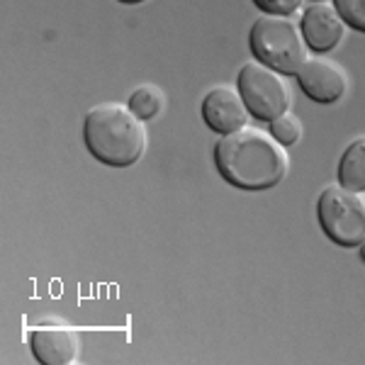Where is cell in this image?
<instances>
[{
  "label": "cell",
  "instance_id": "15",
  "mask_svg": "<svg viewBox=\"0 0 365 365\" xmlns=\"http://www.w3.org/2000/svg\"><path fill=\"white\" fill-rule=\"evenodd\" d=\"M120 3H125V5H137V3H144V0H120Z\"/></svg>",
  "mask_w": 365,
  "mask_h": 365
},
{
  "label": "cell",
  "instance_id": "13",
  "mask_svg": "<svg viewBox=\"0 0 365 365\" xmlns=\"http://www.w3.org/2000/svg\"><path fill=\"white\" fill-rule=\"evenodd\" d=\"M346 25L365 34V0H334Z\"/></svg>",
  "mask_w": 365,
  "mask_h": 365
},
{
  "label": "cell",
  "instance_id": "2",
  "mask_svg": "<svg viewBox=\"0 0 365 365\" xmlns=\"http://www.w3.org/2000/svg\"><path fill=\"white\" fill-rule=\"evenodd\" d=\"M86 146L100 163L113 168L134 166L146 149V125L129 105L100 103L86 113Z\"/></svg>",
  "mask_w": 365,
  "mask_h": 365
},
{
  "label": "cell",
  "instance_id": "17",
  "mask_svg": "<svg viewBox=\"0 0 365 365\" xmlns=\"http://www.w3.org/2000/svg\"><path fill=\"white\" fill-rule=\"evenodd\" d=\"M312 3H324V0H312Z\"/></svg>",
  "mask_w": 365,
  "mask_h": 365
},
{
  "label": "cell",
  "instance_id": "10",
  "mask_svg": "<svg viewBox=\"0 0 365 365\" xmlns=\"http://www.w3.org/2000/svg\"><path fill=\"white\" fill-rule=\"evenodd\" d=\"M339 182L356 192L365 190V134L353 139L341 154Z\"/></svg>",
  "mask_w": 365,
  "mask_h": 365
},
{
  "label": "cell",
  "instance_id": "6",
  "mask_svg": "<svg viewBox=\"0 0 365 365\" xmlns=\"http://www.w3.org/2000/svg\"><path fill=\"white\" fill-rule=\"evenodd\" d=\"M297 83L314 103L331 105L344 98L349 91V73L346 68L327 56H307L302 68L297 71Z\"/></svg>",
  "mask_w": 365,
  "mask_h": 365
},
{
  "label": "cell",
  "instance_id": "9",
  "mask_svg": "<svg viewBox=\"0 0 365 365\" xmlns=\"http://www.w3.org/2000/svg\"><path fill=\"white\" fill-rule=\"evenodd\" d=\"M302 34L307 39V46L312 51H327L336 49V46L346 39V20L334 5V0H324V3H309L307 10L302 13Z\"/></svg>",
  "mask_w": 365,
  "mask_h": 365
},
{
  "label": "cell",
  "instance_id": "11",
  "mask_svg": "<svg viewBox=\"0 0 365 365\" xmlns=\"http://www.w3.org/2000/svg\"><path fill=\"white\" fill-rule=\"evenodd\" d=\"M127 105L132 108L134 115L141 117L144 122H149V120H156V117L163 113V108H166V96H163V91L156 83H144L129 93Z\"/></svg>",
  "mask_w": 365,
  "mask_h": 365
},
{
  "label": "cell",
  "instance_id": "16",
  "mask_svg": "<svg viewBox=\"0 0 365 365\" xmlns=\"http://www.w3.org/2000/svg\"><path fill=\"white\" fill-rule=\"evenodd\" d=\"M361 258H363V263H365V241L361 244Z\"/></svg>",
  "mask_w": 365,
  "mask_h": 365
},
{
  "label": "cell",
  "instance_id": "1",
  "mask_svg": "<svg viewBox=\"0 0 365 365\" xmlns=\"http://www.w3.org/2000/svg\"><path fill=\"white\" fill-rule=\"evenodd\" d=\"M215 163L229 185L253 192L275 187L290 170L287 146L270 132L249 125L222 134L215 146Z\"/></svg>",
  "mask_w": 365,
  "mask_h": 365
},
{
  "label": "cell",
  "instance_id": "12",
  "mask_svg": "<svg viewBox=\"0 0 365 365\" xmlns=\"http://www.w3.org/2000/svg\"><path fill=\"white\" fill-rule=\"evenodd\" d=\"M268 132L273 134L282 146H292L302 139V122H299V117L295 113L287 110V113H282L280 117L268 122Z\"/></svg>",
  "mask_w": 365,
  "mask_h": 365
},
{
  "label": "cell",
  "instance_id": "8",
  "mask_svg": "<svg viewBox=\"0 0 365 365\" xmlns=\"http://www.w3.org/2000/svg\"><path fill=\"white\" fill-rule=\"evenodd\" d=\"M29 349L44 365H68L78 358V334L58 319H44L34 327Z\"/></svg>",
  "mask_w": 365,
  "mask_h": 365
},
{
  "label": "cell",
  "instance_id": "3",
  "mask_svg": "<svg viewBox=\"0 0 365 365\" xmlns=\"http://www.w3.org/2000/svg\"><path fill=\"white\" fill-rule=\"evenodd\" d=\"M251 51L285 76H295L307 61V39L292 15L263 13L251 27Z\"/></svg>",
  "mask_w": 365,
  "mask_h": 365
},
{
  "label": "cell",
  "instance_id": "7",
  "mask_svg": "<svg viewBox=\"0 0 365 365\" xmlns=\"http://www.w3.org/2000/svg\"><path fill=\"white\" fill-rule=\"evenodd\" d=\"M249 108L246 100L234 86H215L202 98V120L212 132L232 134L249 125Z\"/></svg>",
  "mask_w": 365,
  "mask_h": 365
},
{
  "label": "cell",
  "instance_id": "14",
  "mask_svg": "<svg viewBox=\"0 0 365 365\" xmlns=\"http://www.w3.org/2000/svg\"><path fill=\"white\" fill-rule=\"evenodd\" d=\"M258 10L263 13H270V15H292L299 10L302 0H253Z\"/></svg>",
  "mask_w": 365,
  "mask_h": 365
},
{
  "label": "cell",
  "instance_id": "4",
  "mask_svg": "<svg viewBox=\"0 0 365 365\" xmlns=\"http://www.w3.org/2000/svg\"><path fill=\"white\" fill-rule=\"evenodd\" d=\"M317 217L329 239L353 249L365 241V197L341 182L327 185L317 202Z\"/></svg>",
  "mask_w": 365,
  "mask_h": 365
},
{
  "label": "cell",
  "instance_id": "5",
  "mask_svg": "<svg viewBox=\"0 0 365 365\" xmlns=\"http://www.w3.org/2000/svg\"><path fill=\"white\" fill-rule=\"evenodd\" d=\"M237 88L246 100L251 117L261 122L275 120L292 105V88L287 83V76L258 58H251L241 66Z\"/></svg>",
  "mask_w": 365,
  "mask_h": 365
}]
</instances>
